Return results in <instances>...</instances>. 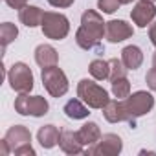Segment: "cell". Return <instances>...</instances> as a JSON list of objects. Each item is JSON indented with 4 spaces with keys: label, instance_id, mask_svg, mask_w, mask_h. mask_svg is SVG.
<instances>
[{
    "label": "cell",
    "instance_id": "obj_4",
    "mask_svg": "<svg viewBox=\"0 0 156 156\" xmlns=\"http://www.w3.org/2000/svg\"><path fill=\"white\" fill-rule=\"evenodd\" d=\"M77 98L81 101H85L90 108H103L110 98H108V92L99 87L98 83L90 81V79H81L79 85H77Z\"/></svg>",
    "mask_w": 156,
    "mask_h": 156
},
{
    "label": "cell",
    "instance_id": "obj_8",
    "mask_svg": "<svg viewBox=\"0 0 156 156\" xmlns=\"http://www.w3.org/2000/svg\"><path fill=\"white\" fill-rule=\"evenodd\" d=\"M48 101L42 96H30V94H20L15 99V110L20 116H33V118H41L44 114H48Z\"/></svg>",
    "mask_w": 156,
    "mask_h": 156
},
{
    "label": "cell",
    "instance_id": "obj_21",
    "mask_svg": "<svg viewBox=\"0 0 156 156\" xmlns=\"http://www.w3.org/2000/svg\"><path fill=\"white\" fill-rule=\"evenodd\" d=\"M103 116L108 123H121V110H119V99H110L103 107Z\"/></svg>",
    "mask_w": 156,
    "mask_h": 156
},
{
    "label": "cell",
    "instance_id": "obj_15",
    "mask_svg": "<svg viewBox=\"0 0 156 156\" xmlns=\"http://www.w3.org/2000/svg\"><path fill=\"white\" fill-rule=\"evenodd\" d=\"M59 136H61V130L55 125H44L37 132V140L41 143V147H44V149L55 147L59 143Z\"/></svg>",
    "mask_w": 156,
    "mask_h": 156
},
{
    "label": "cell",
    "instance_id": "obj_2",
    "mask_svg": "<svg viewBox=\"0 0 156 156\" xmlns=\"http://www.w3.org/2000/svg\"><path fill=\"white\" fill-rule=\"evenodd\" d=\"M154 107V98L152 94L145 92V90H138L132 96L119 99V110H121V119L129 121L134 125V121L145 114H149Z\"/></svg>",
    "mask_w": 156,
    "mask_h": 156
},
{
    "label": "cell",
    "instance_id": "obj_26",
    "mask_svg": "<svg viewBox=\"0 0 156 156\" xmlns=\"http://www.w3.org/2000/svg\"><path fill=\"white\" fill-rule=\"evenodd\" d=\"M75 0H48V4H51L53 8H70Z\"/></svg>",
    "mask_w": 156,
    "mask_h": 156
},
{
    "label": "cell",
    "instance_id": "obj_7",
    "mask_svg": "<svg viewBox=\"0 0 156 156\" xmlns=\"http://www.w3.org/2000/svg\"><path fill=\"white\" fill-rule=\"evenodd\" d=\"M9 87L19 94H28L33 88V73L26 62H15L8 72Z\"/></svg>",
    "mask_w": 156,
    "mask_h": 156
},
{
    "label": "cell",
    "instance_id": "obj_3",
    "mask_svg": "<svg viewBox=\"0 0 156 156\" xmlns=\"http://www.w3.org/2000/svg\"><path fill=\"white\" fill-rule=\"evenodd\" d=\"M4 140L15 156H35V149L31 147V132L28 130V127L24 125L9 127Z\"/></svg>",
    "mask_w": 156,
    "mask_h": 156
},
{
    "label": "cell",
    "instance_id": "obj_12",
    "mask_svg": "<svg viewBox=\"0 0 156 156\" xmlns=\"http://www.w3.org/2000/svg\"><path fill=\"white\" fill-rule=\"evenodd\" d=\"M59 147L62 152L66 154H81L85 149V145L81 143L79 140V134H77V130H68V129H62L61 130V136H59Z\"/></svg>",
    "mask_w": 156,
    "mask_h": 156
},
{
    "label": "cell",
    "instance_id": "obj_13",
    "mask_svg": "<svg viewBox=\"0 0 156 156\" xmlns=\"http://www.w3.org/2000/svg\"><path fill=\"white\" fill-rule=\"evenodd\" d=\"M35 61L41 68H48V66H55L59 61V53L53 46L50 44H39L35 48Z\"/></svg>",
    "mask_w": 156,
    "mask_h": 156
},
{
    "label": "cell",
    "instance_id": "obj_18",
    "mask_svg": "<svg viewBox=\"0 0 156 156\" xmlns=\"http://www.w3.org/2000/svg\"><path fill=\"white\" fill-rule=\"evenodd\" d=\"M77 134H79L81 143H83V145H88V147L94 145V143H98L99 138H101V130H99L98 123H94V121L85 123L79 130H77Z\"/></svg>",
    "mask_w": 156,
    "mask_h": 156
},
{
    "label": "cell",
    "instance_id": "obj_22",
    "mask_svg": "<svg viewBox=\"0 0 156 156\" xmlns=\"http://www.w3.org/2000/svg\"><path fill=\"white\" fill-rule=\"evenodd\" d=\"M112 94L118 99H125L130 96V83L127 77H119V79L112 81Z\"/></svg>",
    "mask_w": 156,
    "mask_h": 156
},
{
    "label": "cell",
    "instance_id": "obj_27",
    "mask_svg": "<svg viewBox=\"0 0 156 156\" xmlns=\"http://www.w3.org/2000/svg\"><path fill=\"white\" fill-rule=\"evenodd\" d=\"M4 2H6L9 8H13V9H19V11H20L24 6H28V4H26L28 0H4Z\"/></svg>",
    "mask_w": 156,
    "mask_h": 156
},
{
    "label": "cell",
    "instance_id": "obj_17",
    "mask_svg": "<svg viewBox=\"0 0 156 156\" xmlns=\"http://www.w3.org/2000/svg\"><path fill=\"white\" fill-rule=\"evenodd\" d=\"M62 112L70 118V119H85V118H88V105L85 103V101H81V99H70L66 105H64V108H62Z\"/></svg>",
    "mask_w": 156,
    "mask_h": 156
},
{
    "label": "cell",
    "instance_id": "obj_20",
    "mask_svg": "<svg viewBox=\"0 0 156 156\" xmlns=\"http://www.w3.org/2000/svg\"><path fill=\"white\" fill-rule=\"evenodd\" d=\"M19 35V28L11 22H4L0 26V41H2V51H6V48L17 39Z\"/></svg>",
    "mask_w": 156,
    "mask_h": 156
},
{
    "label": "cell",
    "instance_id": "obj_6",
    "mask_svg": "<svg viewBox=\"0 0 156 156\" xmlns=\"http://www.w3.org/2000/svg\"><path fill=\"white\" fill-rule=\"evenodd\" d=\"M42 85L48 90V94L51 98H61L68 92V79H66V73L55 64V66H48L42 68Z\"/></svg>",
    "mask_w": 156,
    "mask_h": 156
},
{
    "label": "cell",
    "instance_id": "obj_31",
    "mask_svg": "<svg viewBox=\"0 0 156 156\" xmlns=\"http://www.w3.org/2000/svg\"><path fill=\"white\" fill-rule=\"evenodd\" d=\"M152 66H156V51H154V55H152Z\"/></svg>",
    "mask_w": 156,
    "mask_h": 156
},
{
    "label": "cell",
    "instance_id": "obj_11",
    "mask_svg": "<svg viewBox=\"0 0 156 156\" xmlns=\"http://www.w3.org/2000/svg\"><path fill=\"white\" fill-rule=\"evenodd\" d=\"M134 33V28L127 24L125 20H110L107 22L105 37L108 42H123L125 39H130Z\"/></svg>",
    "mask_w": 156,
    "mask_h": 156
},
{
    "label": "cell",
    "instance_id": "obj_9",
    "mask_svg": "<svg viewBox=\"0 0 156 156\" xmlns=\"http://www.w3.org/2000/svg\"><path fill=\"white\" fill-rule=\"evenodd\" d=\"M121 149H123L121 138L118 134L108 132V134H103L99 138V141L90 145L85 152L90 154V156H118L121 152Z\"/></svg>",
    "mask_w": 156,
    "mask_h": 156
},
{
    "label": "cell",
    "instance_id": "obj_14",
    "mask_svg": "<svg viewBox=\"0 0 156 156\" xmlns=\"http://www.w3.org/2000/svg\"><path fill=\"white\" fill-rule=\"evenodd\" d=\"M42 17H44V11L37 6H24L20 11H19V19L24 26L28 28H37L42 24Z\"/></svg>",
    "mask_w": 156,
    "mask_h": 156
},
{
    "label": "cell",
    "instance_id": "obj_16",
    "mask_svg": "<svg viewBox=\"0 0 156 156\" xmlns=\"http://www.w3.org/2000/svg\"><path fill=\"white\" fill-rule=\"evenodd\" d=\"M121 61L129 70H138L143 62V53L138 46L130 44V46H125L121 50Z\"/></svg>",
    "mask_w": 156,
    "mask_h": 156
},
{
    "label": "cell",
    "instance_id": "obj_10",
    "mask_svg": "<svg viewBox=\"0 0 156 156\" xmlns=\"http://www.w3.org/2000/svg\"><path fill=\"white\" fill-rule=\"evenodd\" d=\"M156 17V6L151 0H140L130 11V19L138 28H147Z\"/></svg>",
    "mask_w": 156,
    "mask_h": 156
},
{
    "label": "cell",
    "instance_id": "obj_5",
    "mask_svg": "<svg viewBox=\"0 0 156 156\" xmlns=\"http://www.w3.org/2000/svg\"><path fill=\"white\" fill-rule=\"evenodd\" d=\"M41 28H42V33H44L46 39L62 41V39H66V35L70 33V20H68L62 13L44 11Z\"/></svg>",
    "mask_w": 156,
    "mask_h": 156
},
{
    "label": "cell",
    "instance_id": "obj_23",
    "mask_svg": "<svg viewBox=\"0 0 156 156\" xmlns=\"http://www.w3.org/2000/svg\"><path fill=\"white\" fill-rule=\"evenodd\" d=\"M108 64H110V73H108V79L110 81H116V79H119V77H127V72H129V68L123 64V61L121 59H110L108 61Z\"/></svg>",
    "mask_w": 156,
    "mask_h": 156
},
{
    "label": "cell",
    "instance_id": "obj_1",
    "mask_svg": "<svg viewBox=\"0 0 156 156\" xmlns=\"http://www.w3.org/2000/svg\"><path fill=\"white\" fill-rule=\"evenodd\" d=\"M107 22H103V17L94 11L87 9L81 15V26L75 31V42L83 50H96L98 53L103 51L101 48V39L105 35Z\"/></svg>",
    "mask_w": 156,
    "mask_h": 156
},
{
    "label": "cell",
    "instance_id": "obj_32",
    "mask_svg": "<svg viewBox=\"0 0 156 156\" xmlns=\"http://www.w3.org/2000/svg\"><path fill=\"white\" fill-rule=\"evenodd\" d=\"M151 2H154V0H151Z\"/></svg>",
    "mask_w": 156,
    "mask_h": 156
},
{
    "label": "cell",
    "instance_id": "obj_28",
    "mask_svg": "<svg viewBox=\"0 0 156 156\" xmlns=\"http://www.w3.org/2000/svg\"><path fill=\"white\" fill-rule=\"evenodd\" d=\"M0 154H2V156H8V154H11V149L8 147L6 140H2V141H0Z\"/></svg>",
    "mask_w": 156,
    "mask_h": 156
},
{
    "label": "cell",
    "instance_id": "obj_30",
    "mask_svg": "<svg viewBox=\"0 0 156 156\" xmlns=\"http://www.w3.org/2000/svg\"><path fill=\"white\" fill-rule=\"evenodd\" d=\"M121 4H130V2H134V0H119Z\"/></svg>",
    "mask_w": 156,
    "mask_h": 156
},
{
    "label": "cell",
    "instance_id": "obj_24",
    "mask_svg": "<svg viewBox=\"0 0 156 156\" xmlns=\"http://www.w3.org/2000/svg\"><path fill=\"white\" fill-rule=\"evenodd\" d=\"M119 6H121L119 0H98V8H99L103 13H107V15L116 13V11L119 9Z\"/></svg>",
    "mask_w": 156,
    "mask_h": 156
},
{
    "label": "cell",
    "instance_id": "obj_19",
    "mask_svg": "<svg viewBox=\"0 0 156 156\" xmlns=\"http://www.w3.org/2000/svg\"><path fill=\"white\" fill-rule=\"evenodd\" d=\"M90 75L98 81H103V79H108V73H110V64L108 61H103V59H94L90 62Z\"/></svg>",
    "mask_w": 156,
    "mask_h": 156
},
{
    "label": "cell",
    "instance_id": "obj_29",
    "mask_svg": "<svg viewBox=\"0 0 156 156\" xmlns=\"http://www.w3.org/2000/svg\"><path fill=\"white\" fill-rule=\"evenodd\" d=\"M149 39H151V42L156 46V22L151 24V28H149Z\"/></svg>",
    "mask_w": 156,
    "mask_h": 156
},
{
    "label": "cell",
    "instance_id": "obj_25",
    "mask_svg": "<svg viewBox=\"0 0 156 156\" xmlns=\"http://www.w3.org/2000/svg\"><path fill=\"white\" fill-rule=\"evenodd\" d=\"M145 81H147V87H149L151 90H154V92H156V66H154V68H151V70L147 72Z\"/></svg>",
    "mask_w": 156,
    "mask_h": 156
}]
</instances>
